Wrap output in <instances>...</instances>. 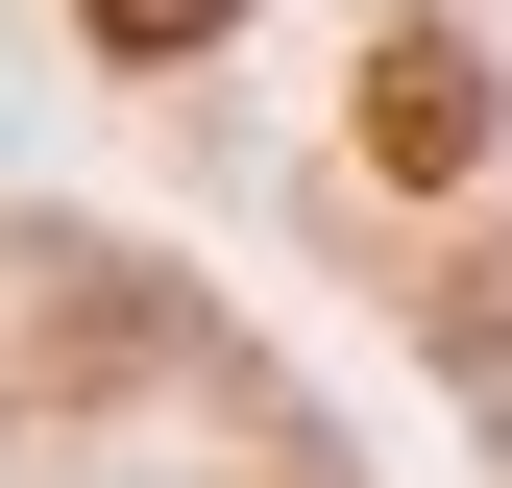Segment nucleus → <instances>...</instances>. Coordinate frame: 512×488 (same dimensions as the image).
Returning a JSON list of instances; mask_svg holds the SVG:
<instances>
[{"label":"nucleus","instance_id":"1","mask_svg":"<svg viewBox=\"0 0 512 488\" xmlns=\"http://www.w3.org/2000/svg\"><path fill=\"white\" fill-rule=\"evenodd\" d=\"M98 98L269 171L512 440V0H74Z\"/></svg>","mask_w":512,"mask_h":488},{"label":"nucleus","instance_id":"2","mask_svg":"<svg viewBox=\"0 0 512 488\" xmlns=\"http://www.w3.org/2000/svg\"><path fill=\"white\" fill-rule=\"evenodd\" d=\"M0 488H342V440L220 342V293L0 220Z\"/></svg>","mask_w":512,"mask_h":488}]
</instances>
